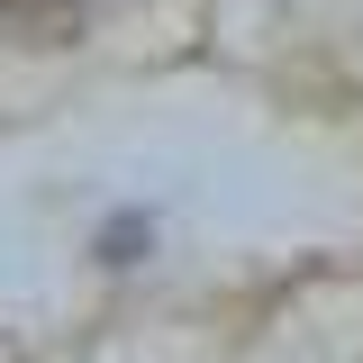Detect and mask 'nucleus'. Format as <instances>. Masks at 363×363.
<instances>
[{
  "mask_svg": "<svg viewBox=\"0 0 363 363\" xmlns=\"http://www.w3.org/2000/svg\"><path fill=\"white\" fill-rule=\"evenodd\" d=\"M91 18V0H0V45H64Z\"/></svg>",
  "mask_w": 363,
  "mask_h": 363,
  "instance_id": "f257e3e1",
  "label": "nucleus"
}]
</instances>
